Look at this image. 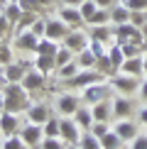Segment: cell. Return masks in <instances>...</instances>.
<instances>
[{
  "label": "cell",
  "instance_id": "25",
  "mask_svg": "<svg viewBox=\"0 0 147 149\" xmlns=\"http://www.w3.org/2000/svg\"><path fill=\"white\" fill-rule=\"evenodd\" d=\"M96 61H98V56L93 54V49H91V47H86V49H81V52L76 54V64L81 66V69H93Z\"/></svg>",
  "mask_w": 147,
  "mask_h": 149
},
{
  "label": "cell",
  "instance_id": "48",
  "mask_svg": "<svg viewBox=\"0 0 147 149\" xmlns=\"http://www.w3.org/2000/svg\"><path fill=\"white\" fill-rule=\"evenodd\" d=\"M137 120H140V125H147V105L137 113Z\"/></svg>",
  "mask_w": 147,
  "mask_h": 149
},
{
  "label": "cell",
  "instance_id": "39",
  "mask_svg": "<svg viewBox=\"0 0 147 149\" xmlns=\"http://www.w3.org/2000/svg\"><path fill=\"white\" fill-rule=\"evenodd\" d=\"M78 10H81V15H83V22H88V17L98 10V5H96V0H83V3L78 5Z\"/></svg>",
  "mask_w": 147,
  "mask_h": 149
},
{
  "label": "cell",
  "instance_id": "20",
  "mask_svg": "<svg viewBox=\"0 0 147 149\" xmlns=\"http://www.w3.org/2000/svg\"><path fill=\"white\" fill-rule=\"evenodd\" d=\"M88 37H93V39L103 42V44H113L115 42V34H113V27H108V24H93V27L88 29Z\"/></svg>",
  "mask_w": 147,
  "mask_h": 149
},
{
  "label": "cell",
  "instance_id": "61",
  "mask_svg": "<svg viewBox=\"0 0 147 149\" xmlns=\"http://www.w3.org/2000/svg\"><path fill=\"white\" fill-rule=\"evenodd\" d=\"M0 149H3V142H0Z\"/></svg>",
  "mask_w": 147,
  "mask_h": 149
},
{
  "label": "cell",
  "instance_id": "53",
  "mask_svg": "<svg viewBox=\"0 0 147 149\" xmlns=\"http://www.w3.org/2000/svg\"><path fill=\"white\" fill-rule=\"evenodd\" d=\"M37 3H39V5H42V8H49V5H52V3H54V0H37Z\"/></svg>",
  "mask_w": 147,
  "mask_h": 149
},
{
  "label": "cell",
  "instance_id": "24",
  "mask_svg": "<svg viewBox=\"0 0 147 149\" xmlns=\"http://www.w3.org/2000/svg\"><path fill=\"white\" fill-rule=\"evenodd\" d=\"M123 22H130V10L125 3H118L110 8V24H123Z\"/></svg>",
  "mask_w": 147,
  "mask_h": 149
},
{
  "label": "cell",
  "instance_id": "34",
  "mask_svg": "<svg viewBox=\"0 0 147 149\" xmlns=\"http://www.w3.org/2000/svg\"><path fill=\"white\" fill-rule=\"evenodd\" d=\"M78 147H81V149H103V147H101V139H98L96 134H91V132H83V134H81Z\"/></svg>",
  "mask_w": 147,
  "mask_h": 149
},
{
  "label": "cell",
  "instance_id": "14",
  "mask_svg": "<svg viewBox=\"0 0 147 149\" xmlns=\"http://www.w3.org/2000/svg\"><path fill=\"white\" fill-rule=\"evenodd\" d=\"M110 103H113V115L118 117V120H127V117L132 115V103L127 95H113L110 98Z\"/></svg>",
  "mask_w": 147,
  "mask_h": 149
},
{
  "label": "cell",
  "instance_id": "22",
  "mask_svg": "<svg viewBox=\"0 0 147 149\" xmlns=\"http://www.w3.org/2000/svg\"><path fill=\"white\" fill-rule=\"evenodd\" d=\"M74 120H76V125L83 130V132H88L91 125H93V113H91V105H81V108L76 110V115H74Z\"/></svg>",
  "mask_w": 147,
  "mask_h": 149
},
{
  "label": "cell",
  "instance_id": "13",
  "mask_svg": "<svg viewBox=\"0 0 147 149\" xmlns=\"http://www.w3.org/2000/svg\"><path fill=\"white\" fill-rule=\"evenodd\" d=\"M61 44H64V47H69L74 54H78L81 49H86V47H88V34H86V32H81V29L76 27V29H71V32L64 37V42H61Z\"/></svg>",
  "mask_w": 147,
  "mask_h": 149
},
{
  "label": "cell",
  "instance_id": "47",
  "mask_svg": "<svg viewBox=\"0 0 147 149\" xmlns=\"http://www.w3.org/2000/svg\"><path fill=\"white\" fill-rule=\"evenodd\" d=\"M130 149H147V134H137V137L132 139Z\"/></svg>",
  "mask_w": 147,
  "mask_h": 149
},
{
  "label": "cell",
  "instance_id": "10",
  "mask_svg": "<svg viewBox=\"0 0 147 149\" xmlns=\"http://www.w3.org/2000/svg\"><path fill=\"white\" fill-rule=\"evenodd\" d=\"M57 17H59V20H64L71 29H76V27H81V24H86L81 10H78V8H71V5H59Z\"/></svg>",
  "mask_w": 147,
  "mask_h": 149
},
{
  "label": "cell",
  "instance_id": "56",
  "mask_svg": "<svg viewBox=\"0 0 147 149\" xmlns=\"http://www.w3.org/2000/svg\"><path fill=\"white\" fill-rule=\"evenodd\" d=\"M3 88H5V78L0 76V93H3Z\"/></svg>",
  "mask_w": 147,
  "mask_h": 149
},
{
  "label": "cell",
  "instance_id": "2",
  "mask_svg": "<svg viewBox=\"0 0 147 149\" xmlns=\"http://www.w3.org/2000/svg\"><path fill=\"white\" fill-rule=\"evenodd\" d=\"M110 88H113L115 93H120V95H127L130 98L132 93H140V76H130V73H123V71H118V73H113L110 76Z\"/></svg>",
  "mask_w": 147,
  "mask_h": 149
},
{
  "label": "cell",
  "instance_id": "8",
  "mask_svg": "<svg viewBox=\"0 0 147 149\" xmlns=\"http://www.w3.org/2000/svg\"><path fill=\"white\" fill-rule=\"evenodd\" d=\"M59 127H61V139H64L66 144H78V142H81L83 130L76 125L74 117H61V120H59Z\"/></svg>",
  "mask_w": 147,
  "mask_h": 149
},
{
  "label": "cell",
  "instance_id": "58",
  "mask_svg": "<svg viewBox=\"0 0 147 149\" xmlns=\"http://www.w3.org/2000/svg\"><path fill=\"white\" fill-rule=\"evenodd\" d=\"M5 3H8V0H0V8H3V5H5Z\"/></svg>",
  "mask_w": 147,
  "mask_h": 149
},
{
  "label": "cell",
  "instance_id": "60",
  "mask_svg": "<svg viewBox=\"0 0 147 149\" xmlns=\"http://www.w3.org/2000/svg\"><path fill=\"white\" fill-rule=\"evenodd\" d=\"M0 49H3V39H0Z\"/></svg>",
  "mask_w": 147,
  "mask_h": 149
},
{
  "label": "cell",
  "instance_id": "42",
  "mask_svg": "<svg viewBox=\"0 0 147 149\" xmlns=\"http://www.w3.org/2000/svg\"><path fill=\"white\" fill-rule=\"evenodd\" d=\"M32 32L37 34V37H44V32H47V17H37V20L32 22Z\"/></svg>",
  "mask_w": 147,
  "mask_h": 149
},
{
  "label": "cell",
  "instance_id": "45",
  "mask_svg": "<svg viewBox=\"0 0 147 149\" xmlns=\"http://www.w3.org/2000/svg\"><path fill=\"white\" fill-rule=\"evenodd\" d=\"M8 34H15V27L8 22V17L0 12V37H8Z\"/></svg>",
  "mask_w": 147,
  "mask_h": 149
},
{
  "label": "cell",
  "instance_id": "19",
  "mask_svg": "<svg viewBox=\"0 0 147 149\" xmlns=\"http://www.w3.org/2000/svg\"><path fill=\"white\" fill-rule=\"evenodd\" d=\"M113 130L120 134V139H123V142H132V139L140 134V132H137V125H135L130 117H127V120H118V125H115Z\"/></svg>",
  "mask_w": 147,
  "mask_h": 149
},
{
  "label": "cell",
  "instance_id": "55",
  "mask_svg": "<svg viewBox=\"0 0 147 149\" xmlns=\"http://www.w3.org/2000/svg\"><path fill=\"white\" fill-rule=\"evenodd\" d=\"M142 37H145V42H147V22L142 24Z\"/></svg>",
  "mask_w": 147,
  "mask_h": 149
},
{
  "label": "cell",
  "instance_id": "31",
  "mask_svg": "<svg viewBox=\"0 0 147 149\" xmlns=\"http://www.w3.org/2000/svg\"><path fill=\"white\" fill-rule=\"evenodd\" d=\"M59 47H61V42H54V39H49V37H42L39 44H37V54H57Z\"/></svg>",
  "mask_w": 147,
  "mask_h": 149
},
{
  "label": "cell",
  "instance_id": "6",
  "mask_svg": "<svg viewBox=\"0 0 147 149\" xmlns=\"http://www.w3.org/2000/svg\"><path fill=\"white\" fill-rule=\"evenodd\" d=\"M42 37H37L32 29H24V32L15 34V42H12V49L20 54H37V44H39Z\"/></svg>",
  "mask_w": 147,
  "mask_h": 149
},
{
  "label": "cell",
  "instance_id": "38",
  "mask_svg": "<svg viewBox=\"0 0 147 149\" xmlns=\"http://www.w3.org/2000/svg\"><path fill=\"white\" fill-rule=\"evenodd\" d=\"M3 149H27V144L22 142V137H20V134H12V137H5Z\"/></svg>",
  "mask_w": 147,
  "mask_h": 149
},
{
  "label": "cell",
  "instance_id": "30",
  "mask_svg": "<svg viewBox=\"0 0 147 149\" xmlns=\"http://www.w3.org/2000/svg\"><path fill=\"white\" fill-rule=\"evenodd\" d=\"M88 27H93V24H110V8H98L93 15L88 17Z\"/></svg>",
  "mask_w": 147,
  "mask_h": 149
},
{
  "label": "cell",
  "instance_id": "52",
  "mask_svg": "<svg viewBox=\"0 0 147 149\" xmlns=\"http://www.w3.org/2000/svg\"><path fill=\"white\" fill-rule=\"evenodd\" d=\"M142 76L147 78V52L142 54Z\"/></svg>",
  "mask_w": 147,
  "mask_h": 149
},
{
  "label": "cell",
  "instance_id": "12",
  "mask_svg": "<svg viewBox=\"0 0 147 149\" xmlns=\"http://www.w3.org/2000/svg\"><path fill=\"white\" fill-rule=\"evenodd\" d=\"M47 83V73H42L39 69H27V73H24L22 78V86L27 93H34V91H42Z\"/></svg>",
  "mask_w": 147,
  "mask_h": 149
},
{
  "label": "cell",
  "instance_id": "7",
  "mask_svg": "<svg viewBox=\"0 0 147 149\" xmlns=\"http://www.w3.org/2000/svg\"><path fill=\"white\" fill-rule=\"evenodd\" d=\"M81 105H83L81 95H74V93H59L57 95V113L61 117H74Z\"/></svg>",
  "mask_w": 147,
  "mask_h": 149
},
{
  "label": "cell",
  "instance_id": "4",
  "mask_svg": "<svg viewBox=\"0 0 147 149\" xmlns=\"http://www.w3.org/2000/svg\"><path fill=\"white\" fill-rule=\"evenodd\" d=\"M110 83L108 81H98V83L93 86H88V88H83L78 95H81V103L83 105H96V103H101V100H106V98H110Z\"/></svg>",
  "mask_w": 147,
  "mask_h": 149
},
{
  "label": "cell",
  "instance_id": "40",
  "mask_svg": "<svg viewBox=\"0 0 147 149\" xmlns=\"http://www.w3.org/2000/svg\"><path fill=\"white\" fill-rule=\"evenodd\" d=\"M110 130H113V127H110L108 122H93L88 132H91V134H96V137L101 139V137H103V134H106V132H110Z\"/></svg>",
  "mask_w": 147,
  "mask_h": 149
},
{
  "label": "cell",
  "instance_id": "21",
  "mask_svg": "<svg viewBox=\"0 0 147 149\" xmlns=\"http://www.w3.org/2000/svg\"><path fill=\"white\" fill-rule=\"evenodd\" d=\"M34 69H39L42 73H49L57 69V54H34Z\"/></svg>",
  "mask_w": 147,
  "mask_h": 149
},
{
  "label": "cell",
  "instance_id": "17",
  "mask_svg": "<svg viewBox=\"0 0 147 149\" xmlns=\"http://www.w3.org/2000/svg\"><path fill=\"white\" fill-rule=\"evenodd\" d=\"M24 73H27L24 64H17V61H12V64L3 66V73H0V76L5 78V83H22Z\"/></svg>",
  "mask_w": 147,
  "mask_h": 149
},
{
  "label": "cell",
  "instance_id": "51",
  "mask_svg": "<svg viewBox=\"0 0 147 149\" xmlns=\"http://www.w3.org/2000/svg\"><path fill=\"white\" fill-rule=\"evenodd\" d=\"M98 8H113V0H96Z\"/></svg>",
  "mask_w": 147,
  "mask_h": 149
},
{
  "label": "cell",
  "instance_id": "59",
  "mask_svg": "<svg viewBox=\"0 0 147 149\" xmlns=\"http://www.w3.org/2000/svg\"><path fill=\"white\" fill-rule=\"evenodd\" d=\"M0 73H3V64H0Z\"/></svg>",
  "mask_w": 147,
  "mask_h": 149
},
{
  "label": "cell",
  "instance_id": "28",
  "mask_svg": "<svg viewBox=\"0 0 147 149\" xmlns=\"http://www.w3.org/2000/svg\"><path fill=\"white\" fill-rule=\"evenodd\" d=\"M78 71H81V66H78V64H76V59H74V61H69V64L59 66V69L54 71V73H57V78H59V81H64V83H66V81H69V78H74Z\"/></svg>",
  "mask_w": 147,
  "mask_h": 149
},
{
  "label": "cell",
  "instance_id": "3",
  "mask_svg": "<svg viewBox=\"0 0 147 149\" xmlns=\"http://www.w3.org/2000/svg\"><path fill=\"white\" fill-rule=\"evenodd\" d=\"M115 42L118 44H142L145 37H142V27H135L132 22H123L113 27Z\"/></svg>",
  "mask_w": 147,
  "mask_h": 149
},
{
  "label": "cell",
  "instance_id": "54",
  "mask_svg": "<svg viewBox=\"0 0 147 149\" xmlns=\"http://www.w3.org/2000/svg\"><path fill=\"white\" fill-rule=\"evenodd\" d=\"M0 113H5V95L0 93Z\"/></svg>",
  "mask_w": 147,
  "mask_h": 149
},
{
  "label": "cell",
  "instance_id": "37",
  "mask_svg": "<svg viewBox=\"0 0 147 149\" xmlns=\"http://www.w3.org/2000/svg\"><path fill=\"white\" fill-rule=\"evenodd\" d=\"M37 149H66V142L61 137H44Z\"/></svg>",
  "mask_w": 147,
  "mask_h": 149
},
{
  "label": "cell",
  "instance_id": "16",
  "mask_svg": "<svg viewBox=\"0 0 147 149\" xmlns=\"http://www.w3.org/2000/svg\"><path fill=\"white\" fill-rule=\"evenodd\" d=\"M49 117H52V110H49V105H44V103H32V105L27 108V122L44 125Z\"/></svg>",
  "mask_w": 147,
  "mask_h": 149
},
{
  "label": "cell",
  "instance_id": "29",
  "mask_svg": "<svg viewBox=\"0 0 147 149\" xmlns=\"http://www.w3.org/2000/svg\"><path fill=\"white\" fill-rule=\"evenodd\" d=\"M101 147H103V149H123V139H120V134L115 132V130L106 132V134L101 137Z\"/></svg>",
  "mask_w": 147,
  "mask_h": 149
},
{
  "label": "cell",
  "instance_id": "1",
  "mask_svg": "<svg viewBox=\"0 0 147 149\" xmlns=\"http://www.w3.org/2000/svg\"><path fill=\"white\" fill-rule=\"evenodd\" d=\"M3 95H5V113H27V108L32 103H29V93L24 91L22 83H5L3 88Z\"/></svg>",
  "mask_w": 147,
  "mask_h": 149
},
{
  "label": "cell",
  "instance_id": "26",
  "mask_svg": "<svg viewBox=\"0 0 147 149\" xmlns=\"http://www.w3.org/2000/svg\"><path fill=\"white\" fill-rule=\"evenodd\" d=\"M123 73H130V76H142V56H130L123 61L120 66Z\"/></svg>",
  "mask_w": 147,
  "mask_h": 149
},
{
  "label": "cell",
  "instance_id": "49",
  "mask_svg": "<svg viewBox=\"0 0 147 149\" xmlns=\"http://www.w3.org/2000/svg\"><path fill=\"white\" fill-rule=\"evenodd\" d=\"M140 98H142V100L147 103V78L142 81V83H140Z\"/></svg>",
  "mask_w": 147,
  "mask_h": 149
},
{
  "label": "cell",
  "instance_id": "15",
  "mask_svg": "<svg viewBox=\"0 0 147 149\" xmlns=\"http://www.w3.org/2000/svg\"><path fill=\"white\" fill-rule=\"evenodd\" d=\"M20 117L15 113H0V132L5 137H12V134H20Z\"/></svg>",
  "mask_w": 147,
  "mask_h": 149
},
{
  "label": "cell",
  "instance_id": "23",
  "mask_svg": "<svg viewBox=\"0 0 147 149\" xmlns=\"http://www.w3.org/2000/svg\"><path fill=\"white\" fill-rule=\"evenodd\" d=\"M3 15L8 17V22L12 24V27H15V24L20 22V17L24 15V10L20 8V3H17V0H8V3L3 5Z\"/></svg>",
  "mask_w": 147,
  "mask_h": 149
},
{
  "label": "cell",
  "instance_id": "43",
  "mask_svg": "<svg viewBox=\"0 0 147 149\" xmlns=\"http://www.w3.org/2000/svg\"><path fill=\"white\" fill-rule=\"evenodd\" d=\"M130 22L135 24V27H142V24L147 22V10H135V12H130Z\"/></svg>",
  "mask_w": 147,
  "mask_h": 149
},
{
  "label": "cell",
  "instance_id": "35",
  "mask_svg": "<svg viewBox=\"0 0 147 149\" xmlns=\"http://www.w3.org/2000/svg\"><path fill=\"white\" fill-rule=\"evenodd\" d=\"M74 59H76V54H74L69 47L61 44L59 52H57V69H59V66H64V64H69V61H74ZM57 69H54V71H57Z\"/></svg>",
  "mask_w": 147,
  "mask_h": 149
},
{
  "label": "cell",
  "instance_id": "33",
  "mask_svg": "<svg viewBox=\"0 0 147 149\" xmlns=\"http://www.w3.org/2000/svg\"><path fill=\"white\" fill-rule=\"evenodd\" d=\"M93 69H96L98 73H103V76H113V73H115L113 64H110V59H108V54L98 56V61H96V66H93Z\"/></svg>",
  "mask_w": 147,
  "mask_h": 149
},
{
  "label": "cell",
  "instance_id": "32",
  "mask_svg": "<svg viewBox=\"0 0 147 149\" xmlns=\"http://www.w3.org/2000/svg\"><path fill=\"white\" fill-rule=\"evenodd\" d=\"M59 120H61V117H54V115H52V117L44 122V125H42V127H44V137H61Z\"/></svg>",
  "mask_w": 147,
  "mask_h": 149
},
{
  "label": "cell",
  "instance_id": "27",
  "mask_svg": "<svg viewBox=\"0 0 147 149\" xmlns=\"http://www.w3.org/2000/svg\"><path fill=\"white\" fill-rule=\"evenodd\" d=\"M108 59H110V64H113L115 73H118V71H120V66H123V61H125V54H123V47L118 44V42H113V44L108 47Z\"/></svg>",
  "mask_w": 147,
  "mask_h": 149
},
{
  "label": "cell",
  "instance_id": "46",
  "mask_svg": "<svg viewBox=\"0 0 147 149\" xmlns=\"http://www.w3.org/2000/svg\"><path fill=\"white\" fill-rule=\"evenodd\" d=\"M127 5V10L135 12V10H147V0H123Z\"/></svg>",
  "mask_w": 147,
  "mask_h": 149
},
{
  "label": "cell",
  "instance_id": "11",
  "mask_svg": "<svg viewBox=\"0 0 147 149\" xmlns=\"http://www.w3.org/2000/svg\"><path fill=\"white\" fill-rule=\"evenodd\" d=\"M71 32V27L66 24L64 20H59V17H52V20H47V32L44 37H49V39L54 42H64V37Z\"/></svg>",
  "mask_w": 147,
  "mask_h": 149
},
{
  "label": "cell",
  "instance_id": "36",
  "mask_svg": "<svg viewBox=\"0 0 147 149\" xmlns=\"http://www.w3.org/2000/svg\"><path fill=\"white\" fill-rule=\"evenodd\" d=\"M37 17H39L37 12H24V15L20 17V22L15 24V34H17V32H24V29H29V27H32V22L37 20Z\"/></svg>",
  "mask_w": 147,
  "mask_h": 149
},
{
  "label": "cell",
  "instance_id": "18",
  "mask_svg": "<svg viewBox=\"0 0 147 149\" xmlns=\"http://www.w3.org/2000/svg\"><path fill=\"white\" fill-rule=\"evenodd\" d=\"M91 113H93V120L96 122H108L110 117H113V103H110V98H106V100L91 105Z\"/></svg>",
  "mask_w": 147,
  "mask_h": 149
},
{
  "label": "cell",
  "instance_id": "41",
  "mask_svg": "<svg viewBox=\"0 0 147 149\" xmlns=\"http://www.w3.org/2000/svg\"><path fill=\"white\" fill-rule=\"evenodd\" d=\"M12 52H15L12 47L3 44V49H0V64H3V66H8V64H12V61H15V56H12Z\"/></svg>",
  "mask_w": 147,
  "mask_h": 149
},
{
  "label": "cell",
  "instance_id": "9",
  "mask_svg": "<svg viewBox=\"0 0 147 149\" xmlns=\"http://www.w3.org/2000/svg\"><path fill=\"white\" fill-rule=\"evenodd\" d=\"M20 137L27 147H39L42 139H44V127L37 125V122H27L22 130H20Z\"/></svg>",
  "mask_w": 147,
  "mask_h": 149
},
{
  "label": "cell",
  "instance_id": "57",
  "mask_svg": "<svg viewBox=\"0 0 147 149\" xmlns=\"http://www.w3.org/2000/svg\"><path fill=\"white\" fill-rule=\"evenodd\" d=\"M66 149H81L78 144H66Z\"/></svg>",
  "mask_w": 147,
  "mask_h": 149
},
{
  "label": "cell",
  "instance_id": "44",
  "mask_svg": "<svg viewBox=\"0 0 147 149\" xmlns=\"http://www.w3.org/2000/svg\"><path fill=\"white\" fill-rule=\"evenodd\" d=\"M17 3H20V8H22L24 12H39V10H44L37 0H17Z\"/></svg>",
  "mask_w": 147,
  "mask_h": 149
},
{
  "label": "cell",
  "instance_id": "5",
  "mask_svg": "<svg viewBox=\"0 0 147 149\" xmlns=\"http://www.w3.org/2000/svg\"><path fill=\"white\" fill-rule=\"evenodd\" d=\"M98 81H106V76H103V73H98L96 69H81L74 78L66 81V86L74 88V91H83V88H88V86L98 83Z\"/></svg>",
  "mask_w": 147,
  "mask_h": 149
},
{
  "label": "cell",
  "instance_id": "50",
  "mask_svg": "<svg viewBox=\"0 0 147 149\" xmlns=\"http://www.w3.org/2000/svg\"><path fill=\"white\" fill-rule=\"evenodd\" d=\"M83 0H59V5H71V8H78Z\"/></svg>",
  "mask_w": 147,
  "mask_h": 149
}]
</instances>
